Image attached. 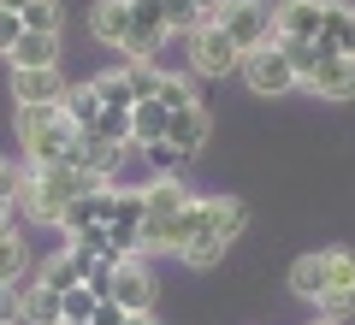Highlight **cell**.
I'll return each instance as SVG.
<instances>
[{
	"label": "cell",
	"instance_id": "836d02e7",
	"mask_svg": "<svg viewBox=\"0 0 355 325\" xmlns=\"http://www.w3.org/2000/svg\"><path fill=\"white\" fill-rule=\"evenodd\" d=\"M18 237V219H0V243H12Z\"/></svg>",
	"mask_w": 355,
	"mask_h": 325
},
{
	"label": "cell",
	"instance_id": "4dcf8cb0",
	"mask_svg": "<svg viewBox=\"0 0 355 325\" xmlns=\"http://www.w3.org/2000/svg\"><path fill=\"white\" fill-rule=\"evenodd\" d=\"M0 325H24V301H18V284H0Z\"/></svg>",
	"mask_w": 355,
	"mask_h": 325
},
{
	"label": "cell",
	"instance_id": "9a60e30c",
	"mask_svg": "<svg viewBox=\"0 0 355 325\" xmlns=\"http://www.w3.org/2000/svg\"><path fill=\"white\" fill-rule=\"evenodd\" d=\"M12 71H42V65H60V36L53 30H24V36L6 48Z\"/></svg>",
	"mask_w": 355,
	"mask_h": 325
},
{
	"label": "cell",
	"instance_id": "5bb4252c",
	"mask_svg": "<svg viewBox=\"0 0 355 325\" xmlns=\"http://www.w3.org/2000/svg\"><path fill=\"white\" fill-rule=\"evenodd\" d=\"M113 195H119L113 184H101V189H89V195H77L71 207H65V219H60L65 243L83 237V231H95V225H107V219H113Z\"/></svg>",
	"mask_w": 355,
	"mask_h": 325
},
{
	"label": "cell",
	"instance_id": "7a4b0ae2",
	"mask_svg": "<svg viewBox=\"0 0 355 325\" xmlns=\"http://www.w3.org/2000/svg\"><path fill=\"white\" fill-rule=\"evenodd\" d=\"M291 290L320 313V319H343L355 313V254L349 249H314L291 261Z\"/></svg>",
	"mask_w": 355,
	"mask_h": 325
},
{
	"label": "cell",
	"instance_id": "4316f807",
	"mask_svg": "<svg viewBox=\"0 0 355 325\" xmlns=\"http://www.w3.org/2000/svg\"><path fill=\"white\" fill-rule=\"evenodd\" d=\"M154 100H160L166 113H172V107H190V100H202V95H196L190 77H172V71H166V83H160V95H154Z\"/></svg>",
	"mask_w": 355,
	"mask_h": 325
},
{
	"label": "cell",
	"instance_id": "e575fe53",
	"mask_svg": "<svg viewBox=\"0 0 355 325\" xmlns=\"http://www.w3.org/2000/svg\"><path fill=\"white\" fill-rule=\"evenodd\" d=\"M125 325H160L154 313H125Z\"/></svg>",
	"mask_w": 355,
	"mask_h": 325
},
{
	"label": "cell",
	"instance_id": "3957f363",
	"mask_svg": "<svg viewBox=\"0 0 355 325\" xmlns=\"http://www.w3.org/2000/svg\"><path fill=\"white\" fill-rule=\"evenodd\" d=\"M190 189L178 184L172 172L154 177V184H142V249L154 254H178V243H184V207H190Z\"/></svg>",
	"mask_w": 355,
	"mask_h": 325
},
{
	"label": "cell",
	"instance_id": "d6986e66",
	"mask_svg": "<svg viewBox=\"0 0 355 325\" xmlns=\"http://www.w3.org/2000/svg\"><path fill=\"white\" fill-rule=\"evenodd\" d=\"M125 6H130L137 36L154 42V48H166V36H172V30H166V0H125ZM137 36H130V42H137Z\"/></svg>",
	"mask_w": 355,
	"mask_h": 325
},
{
	"label": "cell",
	"instance_id": "cb8c5ba5",
	"mask_svg": "<svg viewBox=\"0 0 355 325\" xmlns=\"http://www.w3.org/2000/svg\"><path fill=\"white\" fill-rule=\"evenodd\" d=\"M166 30L172 36H196L202 30V6L196 0H166Z\"/></svg>",
	"mask_w": 355,
	"mask_h": 325
},
{
	"label": "cell",
	"instance_id": "7402d4cb",
	"mask_svg": "<svg viewBox=\"0 0 355 325\" xmlns=\"http://www.w3.org/2000/svg\"><path fill=\"white\" fill-rule=\"evenodd\" d=\"M60 113L71 118L77 130H95V118H101V89H95V83H83V89H71V95L60 100Z\"/></svg>",
	"mask_w": 355,
	"mask_h": 325
},
{
	"label": "cell",
	"instance_id": "e0dca14e",
	"mask_svg": "<svg viewBox=\"0 0 355 325\" xmlns=\"http://www.w3.org/2000/svg\"><path fill=\"white\" fill-rule=\"evenodd\" d=\"M18 301H24V325H60L65 308H60V290L42 284V278H30L24 290H18Z\"/></svg>",
	"mask_w": 355,
	"mask_h": 325
},
{
	"label": "cell",
	"instance_id": "f1b7e54d",
	"mask_svg": "<svg viewBox=\"0 0 355 325\" xmlns=\"http://www.w3.org/2000/svg\"><path fill=\"white\" fill-rule=\"evenodd\" d=\"M18 18H24V30H53L60 36V0H30Z\"/></svg>",
	"mask_w": 355,
	"mask_h": 325
},
{
	"label": "cell",
	"instance_id": "7c38bea8",
	"mask_svg": "<svg viewBox=\"0 0 355 325\" xmlns=\"http://www.w3.org/2000/svg\"><path fill=\"white\" fill-rule=\"evenodd\" d=\"M107 296L119 301L125 313H154V278H148V266L130 254L125 266H113V284H107Z\"/></svg>",
	"mask_w": 355,
	"mask_h": 325
},
{
	"label": "cell",
	"instance_id": "2e32d148",
	"mask_svg": "<svg viewBox=\"0 0 355 325\" xmlns=\"http://www.w3.org/2000/svg\"><path fill=\"white\" fill-rule=\"evenodd\" d=\"M95 261H101V254H83V249H65V254H53L48 266H42V284H53L65 296V290H77V284H89V272H95Z\"/></svg>",
	"mask_w": 355,
	"mask_h": 325
},
{
	"label": "cell",
	"instance_id": "d590c367",
	"mask_svg": "<svg viewBox=\"0 0 355 325\" xmlns=\"http://www.w3.org/2000/svg\"><path fill=\"white\" fill-rule=\"evenodd\" d=\"M0 6H6V12H24V6H30V0H0Z\"/></svg>",
	"mask_w": 355,
	"mask_h": 325
},
{
	"label": "cell",
	"instance_id": "8fae6325",
	"mask_svg": "<svg viewBox=\"0 0 355 325\" xmlns=\"http://www.w3.org/2000/svg\"><path fill=\"white\" fill-rule=\"evenodd\" d=\"M89 36L101 42V48H113V53H130V36H137L130 6L125 0H95V6H89Z\"/></svg>",
	"mask_w": 355,
	"mask_h": 325
},
{
	"label": "cell",
	"instance_id": "83f0119b",
	"mask_svg": "<svg viewBox=\"0 0 355 325\" xmlns=\"http://www.w3.org/2000/svg\"><path fill=\"white\" fill-rule=\"evenodd\" d=\"M60 308H65V319H89V313L101 308V290L77 284V290H65V296H60Z\"/></svg>",
	"mask_w": 355,
	"mask_h": 325
},
{
	"label": "cell",
	"instance_id": "44dd1931",
	"mask_svg": "<svg viewBox=\"0 0 355 325\" xmlns=\"http://www.w3.org/2000/svg\"><path fill=\"white\" fill-rule=\"evenodd\" d=\"M119 71H125V83H130V100H154V95H160V83H166L160 60H125Z\"/></svg>",
	"mask_w": 355,
	"mask_h": 325
},
{
	"label": "cell",
	"instance_id": "ac0fdd59",
	"mask_svg": "<svg viewBox=\"0 0 355 325\" xmlns=\"http://www.w3.org/2000/svg\"><path fill=\"white\" fill-rule=\"evenodd\" d=\"M166 107L160 100H137V107H130V142H137V148H160L166 142Z\"/></svg>",
	"mask_w": 355,
	"mask_h": 325
},
{
	"label": "cell",
	"instance_id": "8992f818",
	"mask_svg": "<svg viewBox=\"0 0 355 325\" xmlns=\"http://www.w3.org/2000/svg\"><path fill=\"white\" fill-rule=\"evenodd\" d=\"M202 24H219L243 53H254V48L272 42V6H261V0H219Z\"/></svg>",
	"mask_w": 355,
	"mask_h": 325
},
{
	"label": "cell",
	"instance_id": "1f68e13d",
	"mask_svg": "<svg viewBox=\"0 0 355 325\" xmlns=\"http://www.w3.org/2000/svg\"><path fill=\"white\" fill-rule=\"evenodd\" d=\"M18 36H24V18H18V12H6V6H0V53L12 48Z\"/></svg>",
	"mask_w": 355,
	"mask_h": 325
},
{
	"label": "cell",
	"instance_id": "6da1fadb",
	"mask_svg": "<svg viewBox=\"0 0 355 325\" xmlns=\"http://www.w3.org/2000/svg\"><path fill=\"white\" fill-rule=\"evenodd\" d=\"M249 231V207L237 195H196L184 207V243H178V261L207 272V266L225 261V249Z\"/></svg>",
	"mask_w": 355,
	"mask_h": 325
},
{
	"label": "cell",
	"instance_id": "277c9868",
	"mask_svg": "<svg viewBox=\"0 0 355 325\" xmlns=\"http://www.w3.org/2000/svg\"><path fill=\"white\" fill-rule=\"evenodd\" d=\"M18 142H24V160L30 166H60L71 160V148L83 142V130L60 113V107H18Z\"/></svg>",
	"mask_w": 355,
	"mask_h": 325
},
{
	"label": "cell",
	"instance_id": "30bf717a",
	"mask_svg": "<svg viewBox=\"0 0 355 325\" xmlns=\"http://www.w3.org/2000/svg\"><path fill=\"white\" fill-rule=\"evenodd\" d=\"M302 89H308L314 100H349V95H355V60H349V53H338V48H331L326 60H320L314 71L302 77Z\"/></svg>",
	"mask_w": 355,
	"mask_h": 325
},
{
	"label": "cell",
	"instance_id": "8d00e7d4",
	"mask_svg": "<svg viewBox=\"0 0 355 325\" xmlns=\"http://www.w3.org/2000/svg\"><path fill=\"white\" fill-rule=\"evenodd\" d=\"M60 325H89V319H60Z\"/></svg>",
	"mask_w": 355,
	"mask_h": 325
},
{
	"label": "cell",
	"instance_id": "52a82bcc",
	"mask_svg": "<svg viewBox=\"0 0 355 325\" xmlns=\"http://www.w3.org/2000/svg\"><path fill=\"white\" fill-rule=\"evenodd\" d=\"M237 65H243V48H237L219 24H202V30L190 36V71H196V77H231Z\"/></svg>",
	"mask_w": 355,
	"mask_h": 325
},
{
	"label": "cell",
	"instance_id": "74e56055",
	"mask_svg": "<svg viewBox=\"0 0 355 325\" xmlns=\"http://www.w3.org/2000/svg\"><path fill=\"white\" fill-rule=\"evenodd\" d=\"M314 325H343V319H314Z\"/></svg>",
	"mask_w": 355,
	"mask_h": 325
},
{
	"label": "cell",
	"instance_id": "f546056e",
	"mask_svg": "<svg viewBox=\"0 0 355 325\" xmlns=\"http://www.w3.org/2000/svg\"><path fill=\"white\" fill-rule=\"evenodd\" d=\"M18 184H24V172L0 160V219H18Z\"/></svg>",
	"mask_w": 355,
	"mask_h": 325
},
{
	"label": "cell",
	"instance_id": "484cf974",
	"mask_svg": "<svg viewBox=\"0 0 355 325\" xmlns=\"http://www.w3.org/2000/svg\"><path fill=\"white\" fill-rule=\"evenodd\" d=\"M95 89H101V107H119V113H130V107H137V100H130L125 71H101V77H95Z\"/></svg>",
	"mask_w": 355,
	"mask_h": 325
},
{
	"label": "cell",
	"instance_id": "5b68a950",
	"mask_svg": "<svg viewBox=\"0 0 355 325\" xmlns=\"http://www.w3.org/2000/svg\"><path fill=\"white\" fill-rule=\"evenodd\" d=\"M237 71H243V83H249V95H261V100H279V95H291V89H302V77H296L291 53H284L279 42H266V48L243 53Z\"/></svg>",
	"mask_w": 355,
	"mask_h": 325
},
{
	"label": "cell",
	"instance_id": "ba28073f",
	"mask_svg": "<svg viewBox=\"0 0 355 325\" xmlns=\"http://www.w3.org/2000/svg\"><path fill=\"white\" fill-rule=\"evenodd\" d=\"M207 130H214V118H207L202 100H190V107H172V118H166V142H160V148L172 154V160H196V154L207 148Z\"/></svg>",
	"mask_w": 355,
	"mask_h": 325
},
{
	"label": "cell",
	"instance_id": "d6a6232c",
	"mask_svg": "<svg viewBox=\"0 0 355 325\" xmlns=\"http://www.w3.org/2000/svg\"><path fill=\"white\" fill-rule=\"evenodd\" d=\"M89 325H125V308H119L113 296H101V308L89 313Z\"/></svg>",
	"mask_w": 355,
	"mask_h": 325
},
{
	"label": "cell",
	"instance_id": "4fadbf2b",
	"mask_svg": "<svg viewBox=\"0 0 355 325\" xmlns=\"http://www.w3.org/2000/svg\"><path fill=\"white\" fill-rule=\"evenodd\" d=\"M71 95V83L60 77V65H42V71H12V100L18 107H60Z\"/></svg>",
	"mask_w": 355,
	"mask_h": 325
},
{
	"label": "cell",
	"instance_id": "603a6c76",
	"mask_svg": "<svg viewBox=\"0 0 355 325\" xmlns=\"http://www.w3.org/2000/svg\"><path fill=\"white\" fill-rule=\"evenodd\" d=\"M83 137H107V142H119V148H137V142H130V113H119V107H101L95 130H83Z\"/></svg>",
	"mask_w": 355,
	"mask_h": 325
},
{
	"label": "cell",
	"instance_id": "ffe728a7",
	"mask_svg": "<svg viewBox=\"0 0 355 325\" xmlns=\"http://www.w3.org/2000/svg\"><path fill=\"white\" fill-rule=\"evenodd\" d=\"M326 42H338V53L355 60V0H326Z\"/></svg>",
	"mask_w": 355,
	"mask_h": 325
},
{
	"label": "cell",
	"instance_id": "d4e9b609",
	"mask_svg": "<svg viewBox=\"0 0 355 325\" xmlns=\"http://www.w3.org/2000/svg\"><path fill=\"white\" fill-rule=\"evenodd\" d=\"M24 266H30V243H24V237L0 243V284H18V278H24Z\"/></svg>",
	"mask_w": 355,
	"mask_h": 325
},
{
	"label": "cell",
	"instance_id": "9c48e42d",
	"mask_svg": "<svg viewBox=\"0 0 355 325\" xmlns=\"http://www.w3.org/2000/svg\"><path fill=\"white\" fill-rule=\"evenodd\" d=\"M326 0H279L272 6V42H320Z\"/></svg>",
	"mask_w": 355,
	"mask_h": 325
}]
</instances>
